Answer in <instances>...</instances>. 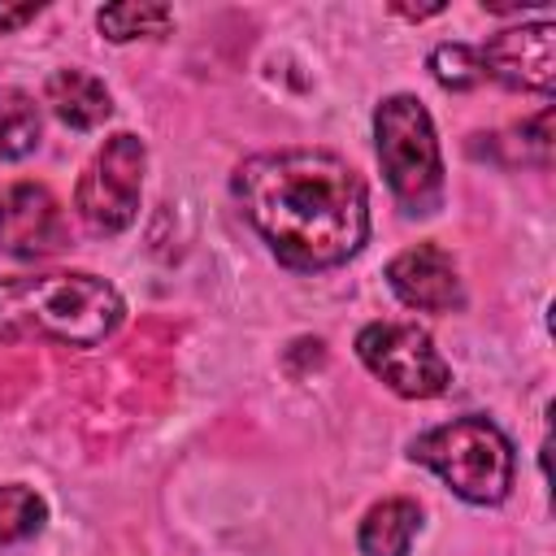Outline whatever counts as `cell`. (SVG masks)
I'll use <instances>...</instances> for the list:
<instances>
[{"instance_id":"cell-1","label":"cell","mask_w":556,"mask_h":556,"mask_svg":"<svg viewBox=\"0 0 556 556\" xmlns=\"http://www.w3.org/2000/svg\"><path fill=\"white\" fill-rule=\"evenodd\" d=\"M230 195L274 261L295 274L334 269L369 239L365 178L326 148L256 152L235 165Z\"/></svg>"},{"instance_id":"cell-2","label":"cell","mask_w":556,"mask_h":556,"mask_svg":"<svg viewBox=\"0 0 556 556\" xmlns=\"http://www.w3.org/2000/svg\"><path fill=\"white\" fill-rule=\"evenodd\" d=\"M126 321L122 291L87 269L0 278V343L100 348Z\"/></svg>"},{"instance_id":"cell-3","label":"cell","mask_w":556,"mask_h":556,"mask_svg":"<svg viewBox=\"0 0 556 556\" xmlns=\"http://www.w3.org/2000/svg\"><path fill=\"white\" fill-rule=\"evenodd\" d=\"M408 456L434 469L443 486L465 504H500L513 486V465H517L508 434L482 413H465L443 426H430L408 443Z\"/></svg>"},{"instance_id":"cell-4","label":"cell","mask_w":556,"mask_h":556,"mask_svg":"<svg viewBox=\"0 0 556 556\" xmlns=\"http://www.w3.org/2000/svg\"><path fill=\"white\" fill-rule=\"evenodd\" d=\"M374 148L395 204L408 217H430L443 204V152L434 122L417 96H387L374 109Z\"/></svg>"},{"instance_id":"cell-5","label":"cell","mask_w":556,"mask_h":556,"mask_svg":"<svg viewBox=\"0 0 556 556\" xmlns=\"http://www.w3.org/2000/svg\"><path fill=\"white\" fill-rule=\"evenodd\" d=\"M143 169H148V148L130 130L109 135L96 148V156L83 165L78 187H74V213L87 235L113 239L139 217Z\"/></svg>"},{"instance_id":"cell-6","label":"cell","mask_w":556,"mask_h":556,"mask_svg":"<svg viewBox=\"0 0 556 556\" xmlns=\"http://www.w3.org/2000/svg\"><path fill=\"white\" fill-rule=\"evenodd\" d=\"M361 365L404 400H434L452 387V369L434 339L413 321H369L356 330Z\"/></svg>"},{"instance_id":"cell-7","label":"cell","mask_w":556,"mask_h":556,"mask_svg":"<svg viewBox=\"0 0 556 556\" xmlns=\"http://www.w3.org/2000/svg\"><path fill=\"white\" fill-rule=\"evenodd\" d=\"M70 248L61 200L43 182H9L0 191V252L13 261H48Z\"/></svg>"},{"instance_id":"cell-8","label":"cell","mask_w":556,"mask_h":556,"mask_svg":"<svg viewBox=\"0 0 556 556\" xmlns=\"http://www.w3.org/2000/svg\"><path fill=\"white\" fill-rule=\"evenodd\" d=\"M482 74L508 91L552 96L556 87V26L552 22H521L491 35L482 48Z\"/></svg>"},{"instance_id":"cell-9","label":"cell","mask_w":556,"mask_h":556,"mask_svg":"<svg viewBox=\"0 0 556 556\" xmlns=\"http://www.w3.org/2000/svg\"><path fill=\"white\" fill-rule=\"evenodd\" d=\"M387 287L404 308L417 313H456L465 308V287L452 256L439 243H413L387 261Z\"/></svg>"},{"instance_id":"cell-10","label":"cell","mask_w":556,"mask_h":556,"mask_svg":"<svg viewBox=\"0 0 556 556\" xmlns=\"http://www.w3.org/2000/svg\"><path fill=\"white\" fill-rule=\"evenodd\" d=\"M43 100H48V109L56 113V122L70 126V130H96V126H104L109 113H113V96H109V87H104L96 74L74 70V65L48 74V83H43Z\"/></svg>"},{"instance_id":"cell-11","label":"cell","mask_w":556,"mask_h":556,"mask_svg":"<svg viewBox=\"0 0 556 556\" xmlns=\"http://www.w3.org/2000/svg\"><path fill=\"white\" fill-rule=\"evenodd\" d=\"M417 530H421V508H417V500L391 495V500L374 504V508L361 517L356 547H361L365 556H408Z\"/></svg>"},{"instance_id":"cell-12","label":"cell","mask_w":556,"mask_h":556,"mask_svg":"<svg viewBox=\"0 0 556 556\" xmlns=\"http://www.w3.org/2000/svg\"><path fill=\"white\" fill-rule=\"evenodd\" d=\"M96 26L109 43H130V39H156L174 26V9L169 4H152V0H122V4H104L96 13Z\"/></svg>"},{"instance_id":"cell-13","label":"cell","mask_w":556,"mask_h":556,"mask_svg":"<svg viewBox=\"0 0 556 556\" xmlns=\"http://www.w3.org/2000/svg\"><path fill=\"white\" fill-rule=\"evenodd\" d=\"M39 104L22 87H0V161H22L39 148Z\"/></svg>"},{"instance_id":"cell-14","label":"cell","mask_w":556,"mask_h":556,"mask_svg":"<svg viewBox=\"0 0 556 556\" xmlns=\"http://www.w3.org/2000/svg\"><path fill=\"white\" fill-rule=\"evenodd\" d=\"M48 521V504L39 491L22 482H0V552L35 539Z\"/></svg>"},{"instance_id":"cell-15","label":"cell","mask_w":556,"mask_h":556,"mask_svg":"<svg viewBox=\"0 0 556 556\" xmlns=\"http://www.w3.org/2000/svg\"><path fill=\"white\" fill-rule=\"evenodd\" d=\"M430 74H434V83L439 87H447V91H469V87H478L486 74H482V56H478V48H469V43H439L434 52H430Z\"/></svg>"},{"instance_id":"cell-16","label":"cell","mask_w":556,"mask_h":556,"mask_svg":"<svg viewBox=\"0 0 556 556\" xmlns=\"http://www.w3.org/2000/svg\"><path fill=\"white\" fill-rule=\"evenodd\" d=\"M39 17V4H0V30H17Z\"/></svg>"}]
</instances>
